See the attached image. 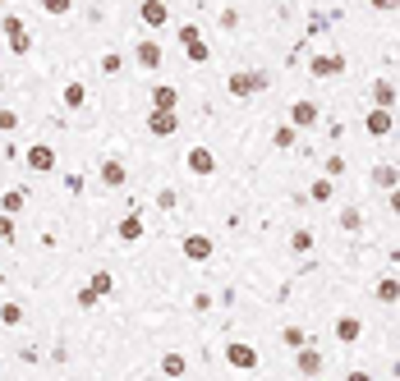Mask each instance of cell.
<instances>
[{"mask_svg":"<svg viewBox=\"0 0 400 381\" xmlns=\"http://www.w3.org/2000/svg\"><path fill=\"white\" fill-rule=\"evenodd\" d=\"M267 83H272V78L262 74V69H235V74L226 78V92H231L235 101H248V97L267 92Z\"/></svg>","mask_w":400,"mask_h":381,"instance_id":"obj_1","label":"cell"},{"mask_svg":"<svg viewBox=\"0 0 400 381\" xmlns=\"http://www.w3.org/2000/svg\"><path fill=\"white\" fill-rule=\"evenodd\" d=\"M180 46H185L189 64H207V60H212V46L202 42V28H198V23H180Z\"/></svg>","mask_w":400,"mask_h":381,"instance_id":"obj_2","label":"cell"},{"mask_svg":"<svg viewBox=\"0 0 400 381\" xmlns=\"http://www.w3.org/2000/svg\"><path fill=\"white\" fill-rule=\"evenodd\" d=\"M308 74L313 78H340L345 74V56L340 51H318V56H308Z\"/></svg>","mask_w":400,"mask_h":381,"instance_id":"obj_3","label":"cell"},{"mask_svg":"<svg viewBox=\"0 0 400 381\" xmlns=\"http://www.w3.org/2000/svg\"><path fill=\"white\" fill-rule=\"evenodd\" d=\"M23 166H28L32 175H51V170H56V147H47V143H32L28 152H23Z\"/></svg>","mask_w":400,"mask_h":381,"instance_id":"obj_4","label":"cell"},{"mask_svg":"<svg viewBox=\"0 0 400 381\" xmlns=\"http://www.w3.org/2000/svg\"><path fill=\"white\" fill-rule=\"evenodd\" d=\"M226 363H231L235 372H253V367H258V349L244 345V340H235V345H226Z\"/></svg>","mask_w":400,"mask_h":381,"instance_id":"obj_5","label":"cell"},{"mask_svg":"<svg viewBox=\"0 0 400 381\" xmlns=\"http://www.w3.org/2000/svg\"><path fill=\"white\" fill-rule=\"evenodd\" d=\"M175 129H180V110H148V134L152 138H170L175 134Z\"/></svg>","mask_w":400,"mask_h":381,"instance_id":"obj_6","label":"cell"},{"mask_svg":"<svg viewBox=\"0 0 400 381\" xmlns=\"http://www.w3.org/2000/svg\"><path fill=\"white\" fill-rule=\"evenodd\" d=\"M161 60H166V51H161L156 42H148V37H143V42L134 46V64H139L143 74H152V69H161Z\"/></svg>","mask_w":400,"mask_h":381,"instance_id":"obj_7","label":"cell"},{"mask_svg":"<svg viewBox=\"0 0 400 381\" xmlns=\"http://www.w3.org/2000/svg\"><path fill=\"white\" fill-rule=\"evenodd\" d=\"M185 166L198 175V180H207V175H216V156H212V147H189V156H185Z\"/></svg>","mask_w":400,"mask_h":381,"instance_id":"obj_8","label":"cell"},{"mask_svg":"<svg viewBox=\"0 0 400 381\" xmlns=\"http://www.w3.org/2000/svg\"><path fill=\"white\" fill-rule=\"evenodd\" d=\"M97 180L106 184V188H124V184H129V170H124V161H115V156H106V161L97 166Z\"/></svg>","mask_w":400,"mask_h":381,"instance_id":"obj_9","label":"cell"},{"mask_svg":"<svg viewBox=\"0 0 400 381\" xmlns=\"http://www.w3.org/2000/svg\"><path fill=\"white\" fill-rule=\"evenodd\" d=\"M143 234H148V225H143V216H139V212L120 216V225H115V239H120V244H139Z\"/></svg>","mask_w":400,"mask_h":381,"instance_id":"obj_10","label":"cell"},{"mask_svg":"<svg viewBox=\"0 0 400 381\" xmlns=\"http://www.w3.org/2000/svg\"><path fill=\"white\" fill-rule=\"evenodd\" d=\"M364 124H368V138H386L391 129H396V115H391V106H373Z\"/></svg>","mask_w":400,"mask_h":381,"instance_id":"obj_11","label":"cell"},{"mask_svg":"<svg viewBox=\"0 0 400 381\" xmlns=\"http://www.w3.org/2000/svg\"><path fill=\"white\" fill-rule=\"evenodd\" d=\"M294 367H299V372H304V377H318V372H322V354H318V349H313V345H308V340H304V345H299V349H294Z\"/></svg>","mask_w":400,"mask_h":381,"instance_id":"obj_12","label":"cell"},{"mask_svg":"<svg viewBox=\"0 0 400 381\" xmlns=\"http://www.w3.org/2000/svg\"><path fill=\"white\" fill-rule=\"evenodd\" d=\"M318 115H322V110H318V101H308V97H299V101L290 106V124H294V129H313Z\"/></svg>","mask_w":400,"mask_h":381,"instance_id":"obj_13","label":"cell"},{"mask_svg":"<svg viewBox=\"0 0 400 381\" xmlns=\"http://www.w3.org/2000/svg\"><path fill=\"white\" fill-rule=\"evenodd\" d=\"M212 253H216L212 234H185V258H189V262H207Z\"/></svg>","mask_w":400,"mask_h":381,"instance_id":"obj_14","label":"cell"},{"mask_svg":"<svg viewBox=\"0 0 400 381\" xmlns=\"http://www.w3.org/2000/svg\"><path fill=\"white\" fill-rule=\"evenodd\" d=\"M139 19L148 23V28H166V23H170L166 0H143V5H139Z\"/></svg>","mask_w":400,"mask_h":381,"instance_id":"obj_15","label":"cell"},{"mask_svg":"<svg viewBox=\"0 0 400 381\" xmlns=\"http://www.w3.org/2000/svg\"><path fill=\"white\" fill-rule=\"evenodd\" d=\"M152 106H156V110H180V88L156 83V88H152Z\"/></svg>","mask_w":400,"mask_h":381,"instance_id":"obj_16","label":"cell"},{"mask_svg":"<svg viewBox=\"0 0 400 381\" xmlns=\"http://www.w3.org/2000/svg\"><path fill=\"white\" fill-rule=\"evenodd\" d=\"M368 184H373V188H396V184H400V166H373Z\"/></svg>","mask_w":400,"mask_h":381,"instance_id":"obj_17","label":"cell"},{"mask_svg":"<svg viewBox=\"0 0 400 381\" xmlns=\"http://www.w3.org/2000/svg\"><path fill=\"white\" fill-rule=\"evenodd\" d=\"M331 198H336V180H331V175L308 184V202H331Z\"/></svg>","mask_w":400,"mask_h":381,"instance_id":"obj_18","label":"cell"},{"mask_svg":"<svg viewBox=\"0 0 400 381\" xmlns=\"http://www.w3.org/2000/svg\"><path fill=\"white\" fill-rule=\"evenodd\" d=\"M359 336H364V321H359V317H340L336 321V340H340V345H354Z\"/></svg>","mask_w":400,"mask_h":381,"instance_id":"obj_19","label":"cell"},{"mask_svg":"<svg viewBox=\"0 0 400 381\" xmlns=\"http://www.w3.org/2000/svg\"><path fill=\"white\" fill-rule=\"evenodd\" d=\"M28 207V188H10L5 198H0V212H10V216H19Z\"/></svg>","mask_w":400,"mask_h":381,"instance_id":"obj_20","label":"cell"},{"mask_svg":"<svg viewBox=\"0 0 400 381\" xmlns=\"http://www.w3.org/2000/svg\"><path fill=\"white\" fill-rule=\"evenodd\" d=\"M60 101L69 110H83V106H88V88H83V83H69V88L60 92Z\"/></svg>","mask_w":400,"mask_h":381,"instance_id":"obj_21","label":"cell"},{"mask_svg":"<svg viewBox=\"0 0 400 381\" xmlns=\"http://www.w3.org/2000/svg\"><path fill=\"white\" fill-rule=\"evenodd\" d=\"M373 106H396V83L377 78V83H373Z\"/></svg>","mask_w":400,"mask_h":381,"instance_id":"obj_22","label":"cell"},{"mask_svg":"<svg viewBox=\"0 0 400 381\" xmlns=\"http://www.w3.org/2000/svg\"><path fill=\"white\" fill-rule=\"evenodd\" d=\"M377 304H400V280H396V275L377 280Z\"/></svg>","mask_w":400,"mask_h":381,"instance_id":"obj_23","label":"cell"},{"mask_svg":"<svg viewBox=\"0 0 400 381\" xmlns=\"http://www.w3.org/2000/svg\"><path fill=\"white\" fill-rule=\"evenodd\" d=\"M5 37H10V51H14V56H28V51H32V37H28L23 23H19L14 32H5Z\"/></svg>","mask_w":400,"mask_h":381,"instance_id":"obj_24","label":"cell"},{"mask_svg":"<svg viewBox=\"0 0 400 381\" xmlns=\"http://www.w3.org/2000/svg\"><path fill=\"white\" fill-rule=\"evenodd\" d=\"M161 372H166V377H185V372H189V363H185V354H175V349H170L166 358H161Z\"/></svg>","mask_w":400,"mask_h":381,"instance_id":"obj_25","label":"cell"},{"mask_svg":"<svg viewBox=\"0 0 400 381\" xmlns=\"http://www.w3.org/2000/svg\"><path fill=\"white\" fill-rule=\"evenodd\" d=\"M340 230L359 234V230H364V212H359V207H345V212H340Z\"/></svg>","mask_w":400,"mask_h":381,"instance_id":"obj_26","label":"cell"},{"mask_svg":"<svg viewBox=\"0 0 400 381\" xmlns=\"http://www.w3.org/2000/svg\"><path fill=\"white\" fill-rule=\"evenodd\" d=\"M88 285L106 299V294H115V275H110V271H93V280H88Z\"/></svg>","mask_w":400,"mask_h":381,"instance_id":"obj_27","label":"cell"},{"mask_svg":"<svg viewBox=\"0 0 400 381\" xmlns=\"http://www.w3.org/2000/svg\"><path fill=\"white\" fill-rule=\"evenodd\" d=\"M74 304H78V308H83V312H93V308H97V304H102V294H97V290H93V285H83V290H78V294H74Z\"/></svg>","mask_w":400,"mask_h":381,"instance_id":"obj_28","label":"cell"},{"mask_svg":"<svg viewBox=\"0 0 400 381\" xmlns=\"http://www.w3.org/2000/svg\"><path fill=\"white\" fill-rule=\"evenodd\" d=\"M294 134H299V129H294V124H281L277 134H272V143H277L281 152H285V147H294Z\"/></svg>","mask_w":400,"mask_h":381,"instance_id":"obj_29","label":"cell"},{"mask_svg":"<svg viewBox=\"0 0 400 381\" xmlns=\"http://www.w3.org/2000/svg\"><path fill=\"white\" fill-rule=\"evenodd\" d=\"M313 248V230H294L290 234V253H308Z\"/></svg>","mask_w":400,"mask_h":381,"instance_id":"obj_30","label":"cell"},{"mask_svg":"<svg viewBox=\"0 0 400 381\" xmlns=\"http://www.w3.org/2000/svg\"><path fill=\"white\" fill-rule=\"evenodd\" d=\"M0 321L5 326H19L23 321V304H0Z\"/></svg>","mask_w":400,"mask_h":381,"instance_id":"obj_31","label":"cell"},{"mask_svg":"<svg viewBox=\"0 0 400 381\" xmlns=\"http://www.w3.org/2000/svg\"><path fill=\"white\" fill-rule=\"evenodd\" d=\"M69 10H74V0H42V14H51V19L69 14Z\"/></svg>","mask_w":400,"mask_h":381,"instance_id":"obj_32","label":"cell"},{"mask_svg":"<svg viewBox=\"0 0 400 381\" xmlns=\"http://www.w3.org/2000/svg\"><path fill=\"white\" fill-rule=\"evenodd\" d=\"M304 331H299V326H285V331H281V345H290V349H299V345H304Z\"/></svg>","mask_w":400,"mask_h":381,"instance_id":"obj_33","label":"cell"},{"mask_svg":"<svg viewBox=\"0 0 400 381\" xmlns=\"http://www.w3.org/2000/svg\"><path fill=\"white\" fill-rule=\"evenodd\" d=\"M336 19H340V14H313V19H308V32H327Z\"/></svg>","mask_w":400,"mask_h":381,"instance_id":"obj_34","label":"cell"},{"mask_svg":"<svg viewBox=\"0 0 400 381\" xmlns=\"http://www.w3.org/2000/svg\"><path fill=\"white\" fill-rule=\"evenodd\" d=\"M10 239H14V216L0 212V244H10Z\"/></svg>","mask_w":400,"mask_h":381,"instance_id":"obj_35","label":"cell"},{"mask_svg":"<svg viewBox=\"0 0 400 381\" xmlns=\"http://www.w3.org/2000/svg\"><path fill=\"white\" fill-rule=\"evenodd\" d=\"M120 69H124V60L115 56V51H110V56H102V74H120Z\"/></svg>","mask_w":400,"mask_h":381,"instance_id":"obj_36","label":"cell"},{"mask_svg":"<svg viewBox=\"0 0 400 381\" xmlns=\"http://www.w3.org/2000/svg\"><path fill=\"white\" fill-rule=\"evenodd\" d=\"M0 129H5V134H14V129H19V115H14V110H0Z\"/></svg>","mask_w":400,"mask_h":381,"instance_id":"obj_37","label":"cell"},{"mask_svg":"<svg viewBox=\"0 0 400 381\" xmlns=\"http://www.w3.org/2000/svg\"><path fill=\"white\" fill-rule=\"evenodd\" d=\"M386 207H391V216H400V184H396V188H386Z\"/></svg>","mask_w":400,"mask_h":381,"instance_id":"obj_38","label":"cell"},{"mask_svg":"<svg viewBox=\"0 0 400 381\" xmlns=\"http://www.w3.org/2000/svg\"><path fill=\"white\" fill-rule=\"evenodd\" d=\"M327 175H331V180H340V175H345V161H340V156H331V161H327Z\"/></svg>","mask_w":400,"mask_h":381,"instance_id":"obj_39","label":"cell"},{"mask_svg":"<svg viewBox=\"0 0 400 381\" xmlns=\"http://www.w3.org/2000/svg\"><path fill=\"white\" fill-rule=\"evenodd\" d=\"M64 188L69 193H83V175H64Z\"/></svg>","mask_w":400,"mask_h":381,"instance_id":"obj_40","label":"cell"},{"mask_svg":"<svg viewBox=\"0 0 400 381\" xmlns=\"http://www.w3.org/2000/svg\"><path fill=\"white\" fill-rule=\"evenodd\" d=\"M373 5H377V10H396L400 0H373Z\"/></svg>","mask_w":400,"mask_h":381,"instance_id":"obj_41","label":"cell"},{"mask_svg":"<svg viewBox=\"0 0 400 381\" xmlns=\"http://www.w3.org/2000/svg\"><path fill=\"white\" fill-rule=\"evenodd\" d=\"M0 5H5V0H0Z\"/></svg>","mask_w":400,"mask_h":381,"instance_id":"obj_42","label":"cell"}]
</instances>
